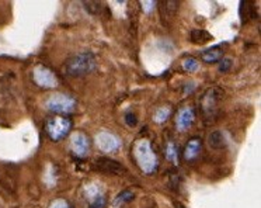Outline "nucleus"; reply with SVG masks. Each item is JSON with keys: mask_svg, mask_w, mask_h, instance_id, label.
I'll list each match as a JSON object with an SVG mask.
<instances>
[{"mask_svg": "<svg viewBox=\"0 0 261 208\" xmlns=\"http://www.w3.org/2000/svg\"><path fill=\"white\" fill-rule=\"evenodd\" d=\"M125 123L128 124L129 127H135L138 124V118L134 112H126L125 114Z\"/></svg>", "mask_w": 261, "mask_h": 208, "instance_id": "6ab92c4d", "label": "nucleus"}, {"mask_svg": "<svg viewBox=\"0 0 261 208\" xmlns=\"http://www.w3.org/2000/svg\"><path fill=\"white\" fill-rule=\"evenodd\" d=\"M170 114H171L170 107H166V106L160 107V108H158V110H156V112H154L153 120L158 124H163L165 121H167V120H169Z\"/></svg>", "mask_w": 261, "mask_h": 208, "instance_id": "4468645a", "label": "nucleus"}, {"mask_svg": "<svg viewBox=\"0 0 261 208\" xmlns=\"http://www.w3.org/2000/svg\"><path fill=\"white\" fill-rule=\"evenodd\" d=\"M195 118V111L193 107H184L177 114V129L178 131H186L191 127Z\"/></svg>", "mask_w": 261, "mask_h": 208, "instance_id": "9d476101", "label": "nucleus"}, {"mask_svg": "<svg viewBox=\"0 0 261 208\" xmlns=\"http://www.w3.org/2000/svg\"><path fill=\"white\" fill-rule=\"evenodd\" d=\"M45 106L49 111L55 112V114H69L74 110L76 100L73 97L63 95V93H54L46 100Z\"/></svg>", "mask_w": 261, "mask_h": 208, "instance_id": "20e7f679", "label": "nucleus"}, {"mask_svg": "<svg viewBox=\"0 0 261 208\" xmlns=\"http://www.w3.org/2000/svg\"><path fill=\"white\" fill-rule=\"evenodd\" d=\"M202 59L205 62H208V63H212V62H218L221 61L222 58H223V50L222 48H210V50H205L202 52Z\"/></svg>", "mask_w": 261, "mask_h": 208, "instance_id": "f8f14e48", "label": "nucleus"}, {"mask_svg": "<svg viewBox=\"0 0 261 208\" xmlns=\"http://www.w3.org/2000/svg\"><path fill=\"white\" fill-rule=\"evenodd\" d=\"M96 69V58L91 52H82L70 58L66 63V72L70 76H83Z\"/></svg>", "mask_w": 261, "mask_h": 208, "instance_id": "f03ea898", "label": "nucleus"}, {"mask_svg": "<svg viewBox=\"0 0 261 208\" xmlns=\"http://www.w3.org/2000/svg\"><path fill=\"white\" fill-rule=\"evenodd\" d=\"M51 208H70V207H69L68 201H65V200H62V198H58V200H55V201L52 202Z\"/></svg>", "mask_w": 261, "mask_h": 208, "instance_id": "412c9836", "label": "nucleus"}, {"mask_svg": "<svg viewBox=\"0 0 261 208\" xmlns=\"http://www.w3.org/2000/svg\"><path fill=\"white\" fill-rule=\"evenodd\" d=\"M132 198H134V193H132L130 190L121 191L118 196H117V198L114 200V205H115V207H118V205L124 204V202L130 201Z\"/></svg>", "mask_w": 261, "mask_h": 208, "instance_id": "f3484780", "label": "nucleus"}, {"mask_svg": "<svg viewBox=\"0 0 261 208\" xmlns=\"http://www.w3.org/2000/svg\"><path fill=\"white\" fill-rule=\"evenodd\" d=\"M96 144L98 149L104 153H114L119 149L121 141L117 135H114L110 131H100L96 135Z\"/></svg>", "mask_w": 261, "mask_h": 208, "instance_id": "39448f33", "label": "nucleus"}, {"mask_svg": "<svg viewBox=\"0 0 261 208\" xmlns=\"http://www.w3.org/2000/svg\"><path fill=\"white\" fill-rule=\"evenodd\" d=\"M142 6H143V10H145V13H150V11L153 10V7H156V3L152 2V0H149V2H143Z\"/></svg>", "mask_w": 261, "mask_h": 208, "instance_id": "4be33fe9", "label": "nucleus"}, {"mask_svg": "<svg viewBox=\"0 0 261 208\" xmlns=\"http://www.w3.org/2000/svg\"><path fill=\"white\" fill-rule=\"evenodd\" d=\"M199 152H201V141L194 138V140L187 142L186 151H184V156H186L187 160H194L199 155Z\"/></svg>", "mask_w": 261, "mask_h": 208, "instance_id": "9b49d317", "label": "nucleus"}, {"mask_svg": "<svg viewBox=\"0 0 261 208\" xmlns=\"http://www.w3.org/2000/svg\"><path fill=\"white\" fill-rule=\"evenodd\" d=\"M181 66L182 69H184V71H187V72H195V71H198L199 63L195 58H193V56H188V58H186V59L182 61Z\"/></svg>", "mask_w": 261, "mask_h": 208, "instance_id": "dca6fc26", "label": "nucleus"}, {"mask_svg": "<svg viewBox=\"0 0 261 208\" xmlns=\"http://www.w3.org/2000/svg\"><path fill=\"white\" fill-rule=\"evenodd\" d=\"M232 66V61L230 59H227V58H223L221 62V65H219V71L221 72H227L229 69Z\"/></svg>", "mask_w": 261, "mask_h": 208, "instance_id": "aec40b11", "label": "nucleus"}, {"mask_svg": "<svg viewBox=\"0 0 261 208\" xmlns=\"http://www.w3.org/2000/svg\"><path fill=\"white\" fill-rule=\"evenodd\" d=\"M132 148H134L132 153H134L135 162L139 166V169L146 174L153 173L158 169L159 162H158V156H156L153 148H152L150 141L146 140V138H141L134 144Z\"/></svg>", "mask_w": 261, "mask_h": 208, "instance_id": "f257e3e1", "label": "nucleus"}, {"mask_svg": "<svg viewBox=\"0 0 261 208\" xmlns=\"http://www.w3.org/2000/svg\"><path fill=\"white\" fill-rule=\"evenodd\" d=\"M210 145L212 148H216V149L222 148V145H223V136H222L219 131H215L214 134L210 135Z\"/></svg>", "mask_w": 261, "mask_h": 208, "instance_id": "a211bd4d", "label": "nucleus"}, {"mask_svg": "<svg viewBox=\"0 0 261 208\" xmlns=\"http://www.w3.org/2000/svg\"><path fill=\"white\" fill-rule=\"evenodd\" d=\"M45 128L51 140L61 141L68 135V132L72 128V121L68 117L54 115V117L48 118Z\"/></svg>", "mask_w": 261, "mask_h": 208, "instance_id": "7ed1b4c3", "label": "nucleus"}, {"mask_svg": "<svg viewBox=\"0 0 261 208\" xmlns=\"http://www.w3.org/2000/svg\"><path fill=\"white\" fill-rule=\"evenodd\" d=\"M90 149L89 138L83 132H74L70 136V151L73 152L74 156L85 157Z\"/></svg>", "mask_w": 261, "mask_h": 208, "instance_id": "6e6552de", "label": "nucleus"}, {"mask_svg": "<svg viewBox=\"0 0 261 208\" xmlns=\"http://www.w3.org/2000/svg\"><path fill=\"white\" fill-rule=\"evenodd\" d=\"M93 168L98 170V172H104V173L114 174V176H121L125 174V168L117 160L114 159H108V157H97L93 162Z\"/></svg>", "mask_w": 261, "mask_h": 208, "instance_id": "0eeeda50", "label": "nucleus"}, {"mask_svg": "<svg viewBox=\"0 0 261 208\" xmlns=\"http://www.w3.org/2000/svg\"><path fill=\"white\" fill-rule=\"evenodd\" d=\"M86 197L90 208H104L106 207V196L96 184H89L86 187Z\"/></svg>", "mask_w": 261, "mask_h": 208, "instance_id": "1a4fd4ad", "label": "nucleus"}, {"mask_svg": "<svg viewBox=\"0 0 261 208\" xmlns=\"http://www.w3.org/2000/svg\"><path fill=\"white\" fill-rule=\"evenodd\" d=\"M166 157L173 163H178V151L174 142H167L166 145Z\"/></svg>", "mask_w": 261, "mask_h": 208, "instance_id": "2eb2a0df", "label": "nucleus"}, {"mask_svg": "<svg viewBox=\"0 0 261 208\" xmlns=\"http://www.w3.org/2000/svg\"><path fill=\"white\" fill-rule=\"evenodd\" d=\"M190 39L194 44H206L208 41L212 39V35L205 30H193L191 35H190Z\"/></svg>", "mask_w": 261, "mask_h": 208, "instance_id": "ddd939ff", "label": "nucleus"}, {"mask_svg": "<svg viewBox=\"0 0 261 208\" xmlns=\"http://www.w3.org/2000/svg\"><path fill=\"white\" fill-rule=\"evenodd\" d=\"M33 79L38 86L45 87V89H54L58 86L57 75L52 72L49 67L42 66V65L35 67L33 72Z\"/></svg>", "mask_w": 261, "mask_h": 208, "instance_id": "423d86ee", "label": "nucleus"}]
</instances>
